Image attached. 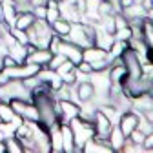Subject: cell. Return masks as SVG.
I'll list each match as a JSON object with an SVG mask.
<instances>
[{"label":"cell","instance_id":"1","mask_svg":"<svg viewBox=\"0 0 153 153\" xmlns=\"http://www.w3.org/2000/svg\"><path fill=\"white\" fill-rule=\"evenodd\" d=\"M13 99H20V100L31 102V91L24 86L22 80L9 79L4 86H0V100L9 102V100H13Z\"/></svg>","mask_w":153,"mask_h":153},{"label":"cell","instance_id":"2","mask_svg":"<svg viewBox=\"0 0 153 153\" xmlns=\"http://www.w3.org/2000/svg\"><path fill=\"white\" fill-rule=\"evenodd\" d=\"M71 131H73V139H75V151H80L84 142L91 137H95V126L93 122L82 120L80 117H75L69 120Z\"/></svg>","mask_w":153,"mask_h":153},{"label":"cell","instance_id":"3","mask_svg":"<svg viewBox=\"0 0 153 153\" xmlns=\"http://www.w3.org/2000/svg\"><path fill=\"white\" fill-rule=\"evenodd\" d=\"M40 66L33 64V62H22V64H15L11 68H2V71L9 76V79H16V80H24L27 76H33L38 73Z\"/></svg>","mask_w":153,"mask_h":153},{"label":"cell","instance_id":"4","mask_svg":"<svg viewBox=\"0 0 153 153\" xmlns=\"http://www.w3.org/2000/svg\"><path fill=\"white\" fill-rule=\"evenodd\" d=\"M36 76L40 79V82H44L51 91H56L64 82H62V79H60V75L56 73L55 69H51V68H48V66H42L40 69H38V73H36Z\"/></svg>","mask_w":153,"mask_h":153},{"label":"cell","instance_id":"5","mask_svg":"<svg viewBox=\"0 0 153 153\" xmlns=\"http://www.w3.org/2000/svg\"><path fill=\"white\" fill-rule=\"evenodd\" d=\"M137 120H139V113L135 109H126L120 113V117H119V122L117 126L120 128V131L124 133V137L128 139V135L137 128Z\"/></svg>","mask_w":153,"mask_h":153},{"label":"cell","instance_id":"6","mask_svg":"<svg viewBox=\"0 0 153 153\" xmlns=\"http://www.w3.org/2000/svg\"><path fill=\"white\" fill-rule=\"evenodd\" d=\"M56 53H62L66 59H68L69 62H73L75 66L82 60V48L75 46L73 42L66 40V38H62V40H60V44H59V51H56Z\"/></svg>","mask_w":153,"mask_h":153},{"label":"cell","instance_id":"7","mask_svg":"<svg viewBox=\"0 0 153 153\" xmlns=\"http://www.w3.org/2000/svg\"><path fill=\"white\" fill-rule=\"evenodd\" d=\"M93 126H95V137H99V139H108L109 135V129H111V122L109 119H106L104 115L97 109L93 115Z\"/></svg>","mask_w":153,"mask_h":153},{"label":"cell","instance_id":"8","mask_svg":"<svg viewBox=\"0 0 153 153\" xmlns=\"http://www.w3.org/2000/svg\"><path fill=\"white\" fill-rule=\"evenodd\" d=\"M51 56H53V53L48 48H33L26 56V62H33V64H38L42 68V66H48Z\"/></svg>","mask_w":153,"mask_h":153},{"label":"cell","instance_id":"9","mask_svg":"<svg viewBox=\"0 0 153 153\" xmlns=\"http://www.w3.org/2000/svg\"><path fill=\"white\" fill-rule=\"evenodd\" d=\"M108 144L111 148V151H122V146L126 144V137L124 133L120 131V128L117 124H113L111 129H109V135H108Z\"/></svg>","mask_w":153,"mask_h":153},{"label":"cell","instance_id":"10","mask_svg":"<svg viewBox=\"0 0 153 153\" xmlns=\"http://www.w3.org/2000/svg\"><path fill=\"white\" fill-rule=\"evenodd\" d=\"M0 7H2V18L4 22L13 27L15 24V18L18 15V7H16V2L15 0H0Z\"/></svg>","mask_w":153,"mask_h":153},{"label":"cell","instance_id":"11","mask_svg":"<svg viewBox=\"0 0 153 153\" xmlns=\"http://www.w3.org/2000/svg\"><path fill=\"white\" fill-rule=\"evenodd\" d=\"M60 139H62V151L73 153L75 151V139H73V131H71L69 124H60Z\"/></svg>","mask_w":153,"mask_h":153},{"label":"cell","instance_id":"12","mask_svg":"<svg viewBox=\"0 0 153 153\" xmlns=\"http://www.w3.org/2000/svg\"><path fill=\"white\" fill-rule=\"evenodd\" d=\"M102 59H109L108 49H102L95 44L82 49V60H86V62H95V60H102Z\"/></svg>","mask_w":153,"mask_h":153},{"label":"cell","instance_id":"13","mask_svg":"<svg viewBox=\"0 0 153 153\" xmlns=\"http://www.w3.org/2000/svg\"><path fill=\"white\" fill-rule=\"evenodd\" d=\"M75 93H76V99H79V104L80 102H86V100H93V84L89 80H84V82H76L75 84Z\"/></svg>","mask_w":153,"mask_h":153},{"label":"cell","instance_id":"14","mask_svg":"<svg viewBox=\"0 0 153 153\" xmlns=\"http://www.w3.org/2000/svg\"><path fill=\"white\" fill-rule=\"evenodd\" d=\"M35 20H36V18H35V15H33V11H31V9H29V11H18V15H16V18H15L13 27L27 31V29L33 26V22H35Z\"/></svg>","mask_w":153,"mask_h":153},{"label":"cell","instance_id":"15","mask_svg":"<svg viewBox=\"0 0 153 153\" xmlns=\"http://www.w3.org/2000/svg\"><path fill=\"white\" fill-rule=\"evenodd\" d=\"M60 18V9H59V0H49L46 4V22L51 24Z\"/></svg>","mask_w":153,"mask_h":153},{"label":"cell","instance_id":"16","mask_svg":"<svg viewBox=\"0 0 153 153\" xmlns=\"http://www.w3.org/2000/svg\"><path fill=\"white\" fill-rule=\"evenodd\" d=\"M49 26H51V31H53L55 35H59L60 38L68 36V33H69V29H71V22L64 20V18H59V20L51 22Z\"/></svg>","mask_w":153,"mask_h":153},{"label":"cell","instance_id":"17","mask_svg":"<svg viewBox=\"0 0 153 153\" xmlns=\"http://www.w3.org/2000/svg\"><path fill=\"white\" fill-rule=\"evenodd\" d=\"M128 49V42H120V40H113L109 49H108V56H109V60H115V59H119V56Z\"/></svg>","mask_w":153,"mask_h":153},{"label":"cell","instance_id":"18","mask_svg":"<svg viewBox=\"0 0 153 153\" xmlns=\"http://www.w3.org/2000/svg\"><path fill=\"white\" fill-rule=\"evenodd\" d=\"M4 142H6V151H9V153H24V148H22V144H20L18 139L7 137V139H4Z\"/></svg>","mask_w":153,"mask_h":153},{"label":"cell","instance_id":"19","mask_svg":"<svg viewBox=\"0 0 153 153\" xmlns=\"http://www.w3.org/2000/svg\"><path fill=\"white\" fill-rule=\"evenodd\" d=\"M133 36V29L129 27V26H126V27H122V29H117L113 33V40H120V42H128L129 38Z\"/></svg>","mask_w":153,"mask_h":153},{"label":"cell","instance_id":"20","mask_svg":"<svg viewBox=\"0 0 153 153\" xmlns=\"http://www.w3.org/2000/svg\"><path fill=\"white\" fill-rule=\"evenodd\" d=\"M9 31H11V35L15 36V40H16L18 44H22V46H27V44H29L27 31H24V29H16V27H11Z\"/></svg>","mask_w":153,"mask_h":153},{"label":"cell","instance_id":"21","mask_svg":"<svg viewBox=\"0 0 153 153\" xmlns=\"http://www.w3.org/2000/svg\"><path fill=\"white\" fill-rule=\"evenodd\" d=\"M66 60V56L62 55V53H53V56H51V60L48 62V68H51V69H56L62 62Z\"/></svg>","mask_w":153,"mask_h":153},{"label":"cell","instance_id":"22","mask_svg":"<svg viewBox=\"0 0 153 153\" xmlns=\"http://www.w3.org/2000/svg\"><path fill=\"white\" fill-rule=\"evenodd\" d=\"M60 79H62L64 84H68V86H75V84H76L75 69H71V71H68V73H60Z\"/></svg>","mask_w":153,"mask_h":153},{"label":"cell","instance_id":"23","mask_svg":"<svg viewBox=\"0 0 153 153\" xmlns=\"http://www.w3.org/2000/svg\"><path fill=\"white\" fill-rule=\"evenodd\" d=\"M35 18H40V20H46V6H35L31 7Z\"/></svg>","mask_w":153,"mask_h":153},{"label":"cell","instance_id":"24","mask_svg":"<svg viewBox=\"0 0 153 153\" xmlns=\"http://www.w3.org/2000/svg\"><path fill=\"white\" fill-rule=\"evenodd\" d=\"M27 2H29L31 7H35V6H46L49 0H27Z\"/></svg>","mask_w":153,"mask_h":153},{"label":"cell","instance_id":"25","mask_svg":"<svg viewBox=\"0 0 153 153\" xmlns=\"http://www.w3.org/2000/svg\"><path fill=\"white\" fill-rule=\"evenodd\" d=\"M0 153H6V142H4V139H0Z\"/></svg>","mask_w":153,"mask_h":153}]
</instances>
